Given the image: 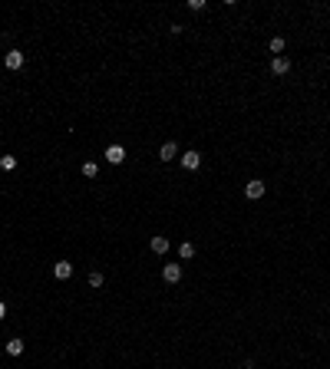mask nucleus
Wrapping results in <instances>:
<instances>
[{"label":"nucleus","instance_id":"nucleus-11","mask_svg":"<svg viewBox=\"0 0 330 369\" xmlns=\"http://www.w3.org/2000/svg\"><path fill=\"white\" fill-rule=\"evenodd\" d=\"M0 168H3V172H13V168H17V158H13V155H3V158H0Z\"/></svg>","mask_w":330,"mask_h":369},{"label":"nucleus","instance_id":"nucleus-10","mask_svg":"<svg viewBox=\"0 0 330 369\" xmlns=\"http://www.w3.org/2000/svg\"><path fill=\"white\" fill-rule=\"evenodd\" d=\"M7 353H10V356H20L23 353V339H10V343H7Z\"/></svg>","mask_w":330,"mask_h":369},{"label":"nucleus","instance_id":"nucleus-4","mask_svg":"<svg viewBox=\"0 0 330 369\" xmlns=\"http://www.w3.org/2000/svg\"><path fill=\"white\" fill-rule=\"evenodd\" d=\"M162 277H165V283H178L182 280V267H178V264H165Z\"/></svg>","mask_w":330,"mask_h":369},{"label":"nucleus","instance_id":"nucleus-16","mask_svg":"<svg viewBox=\"0 0 330 369\" xmlns=\"http://www.w3.org/2000/svg\"><path fill=\"white\" fill-rule=\"evenodd\" d=\"M188 10H205V0H188Z\"/></svg>","mask_w":330,"mask_h":369},{"label":"nucleus","instance_id":"nucleus-9","mask_svg":"<svg viewBox=\"0 0 330 369\" xmlns=\"http://www.w3.org/2000/svg\"><path fill=\"white\" fill-rule=\"evenodd\" d=\"M152 250L155 254H165L168 250V238H152Z\"/></svg>","mask_w":330,"mask_h":369},{"label":"nucleus","instance_id":"nucleus-17","mask_svg":"<svg viewBox=\"0 0 330 369\" xmlns=\"http://www.w3.org/2000/svg\"><path fill=\"white\" fill-rule=\"evenodd\" d=\"M3 316H7V304H0V320H3Z\"/></svg>","mask_w":330,"mask_h":369},{"label":"nucleus","instance_id":"nucleus-7","mask_svg":"<svg viewBox=\"0 0 330 369\" xmlns=\"http://www.w3.org/2000/svg\"><path fill=\"white\" fill-rule=\"evenodd\" d=\"M198 165H201V155H198V152H185V155H182V168H188V172H195Z\"/></svg>","mask_w":330,"mask_h":369},{"label":"nucleus","instance_id":"nucleus-1","mask_svg":"<svg viewBox=\"0 0 330 369\" xmlns=\"http://www.w3.org/2000/svg\"><path fill=\"white\" fill-rule=\"evenodd\" d=\"M106 162L109 165H122L126 162V149H122V145H109V149H106Z\"/></svg>","mask_w":330,"mask_h":369},{"label":"nucleus","instance_id":"nucleus-6","mask_svg":"<svg viewBox=\"0 0 330 369\" xmlns=\"http://www.w3.org/2000/svg\"><path fill=\"white\" fill-rule=\"evenodd\" d=\"M3 63H7V69H20L23 66V53L20 50H10V53L3 56Z\"/></svg>","mask_w":330,"mask_h":369},{"label":"nucleus","instance_id":"nucleus-8","mask_svg":"<svg viewBox=\"0 0 330 369\" xmlns=\"http://www.w3.org/2000/svg\"><path fill=\"white\" fill-rule=\"evenodd\" d=\"M175 155H178V145H175V142H165L162 149H159V158H162V162H172Z\"/></svg>","mask_w":330,"mask_h":369},{"label":"nucleus","instance_id":"nucleus-12","mask_svg":"<svg viewBox=\"0 0 330 369\" xmlns=\"http://www.w3.org/2000/svg\"><path fill=\"white\" fill-rule=\"evenodd\" d=\"M178 254H182V257H195V244H192V241H185V244H182V247H178Z\"/></svg>","mask_w":330,"mask_h":369},{"label":"nucleus","instance_id":"nucleus-13","mask_svg":"<svg viewBox=\"0 0 330 369\" xmlns=\"http://www.w3.org/2000/svg\"><path fill=\"white\" fill-rule=\"evenodd\" d=\"M83 175H86V178H96V162H83Z\"/></svg>","mask_w":330,"mask_h":369},{"label":"nucleus","instance_id":"nucleus-14","mask_svg":"<svg viewBox=\"0 0 330 369\" xmlns=\"http://www.w3.org/2000/svg\"><path fill=\"white\" fill-rule=\"evenodd\" d=\"M281 50H284V40L274 36V40H271V53H281Z\"/></svg>","mask_w":330,"mask_h":369},{"label":"nucleus","instance_id":"nucleus-3","mask_svg":"<svg viewBox=\"0 0 330 369\" xmlns=\"http://www.w3.org/2000/svg\"><path fill=\"white\" fill-rule=\"evenodd\" d=\"M53 277H56V280H69V277H73V264H69V261L53 264Z\"/></svg>","mask_w":330,"mask_h":369},{"label":"nucleus","instance_id":"nucleus-5","mask_svg":"<svg viewBox=\"0 0 330 369\" xmlns=\"http://www.w3.org/2000/svg\"><path fill=\"white\" fill-rule=\"evenodd\" d=\"M287 69H291V60H287V56H274V60H271V73L284 76Z\"/></svg>","mask_w":330,"mask_h":369},{"label":"nucleus","instance_id":"nucleus-2","mask_svg":"<svg viewBox=\"0 0 330 369\" xmlns=\"http://www.w3.org/2000/svg\"><path fill=\"white\" fill-rule=\"evenodd\" d=\"M244 195L251 198V201H258V198L264 195V182H261V178H254V182H248V184H244Z\"/></svg>","mask_w":330,"mask_h":369},{"label":"nucleus","instance_id":"nucleus-15","mask_svg":"<svg viewBox=\"0 0 330 369\" xmlns=\"http://www.w3.org/2000/svg\"><path fill=\"white\" fill-rule=\"evenodd\" d=\"M89 287H102V274H89Z\"/></svg>","mask_w":330,"mask_h":369}]
</instances>
